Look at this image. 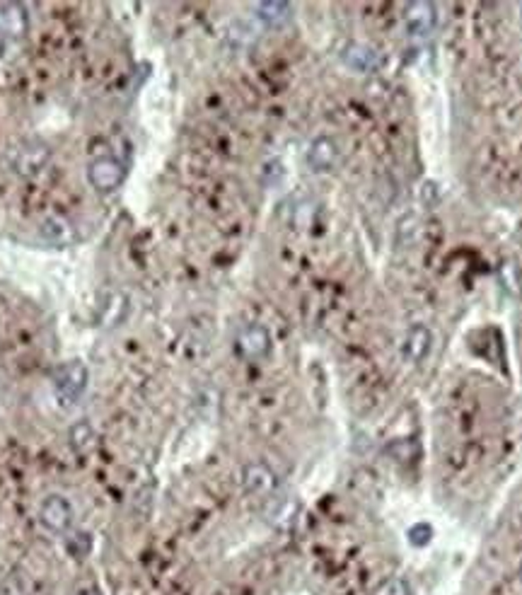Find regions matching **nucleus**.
Instances as JSON below:
<instances>
[{
	"mask_svg": "<svg viewBox=\"0 0 522 595\" xmlns=\"http://www.w3.org/2000/svg\"><path fill=\"white\" fill-rule=\"evenodd\" d=\"M51 381H54V389L58 399L64 405H75L87 389L90 373H87V365L80 358H73V361H65V363L56 368Z\"/></svg>",
	"mask_w": 522,
	"mask_h": 595,
	"instance_id": "nucleus-1",
	"label": "nucleus"
},
{
	"mask_svg": "<svg viewBox=\"0 0 522 595\" xmlns=\"http://www.w3.org/2000/svg\"><path fill=\"white\" fill-rule=\"evenodd\" d=\"M124 177H126L124 165L117 158H109V155L95 158L87 167V182L92 184L100 194H109V191L119 189Z\"/></svg>",
	"mask_w": 522,
	"mask_h": 595,
	"instance_id": "nucleus-2",
	"label": "nucleus"
},
{
	"mask_svg": "<svg viewBox=\"0 0 522 595\" xmlns=\"http://www.w3.org/2000/svg\"><path fill=\"white\" fill-rule=\"evenodd\" d=\"M39 523L44 530L56 532V535L71 530L73 525L71 501L65 499V496H61V494H48L39 506Z\"/></svg>",
	"mask_w": 522,
	"mask_h": 595,
	"instance_id": "nucleus-3",
	"label": "nucleus"
},
{
	"mask_svg": "<svg viewBox=\"0 0 522 595\" xmlns=\"http://www.w3.org/2000/svg\"><path fill=\"white\" fill-rule=\"evenodd\" d=\"M433 351V332L426 325H413L402 339V361L406 365H421Z\"/></svg>",
	"mask_w": 522,
	"mask_h": 595,
	"instance_id": "nucleus-4",
	"label": "nucleus"
},
{
	"mask_svg": "<svg viewBox=\"0 0 522 595\" xmlns=\"http://www.w3.org/2000/svg\"><path fill=\"white\" fill-rule=\"evenodd\" d=\"M48 160H51V151H48L47 144L27 141L13 155V167H15L17 175H37L39 170H44Z\"/></svg>",
	"mask_w": 522,
	"mask_h": 595,
	"instance_id": "nucleus-5",
	"label": "nucleus"
},
{
	"mask_svg": "<svg viewBox=\"0 0 522 595\" xmlns=\"http://www.w3.org/2000/svg\"><path fill=\"white\" fill-rule=\"evenodd\" d=\"M238 351L247 361H261L269 356L271 351V334L264 325H247L238 334Z\"/></svg>",
	"mask_w": 522,
	"mask_h": 595,
	"instance_id": "nucleus-6",
	"label": "nucleus"
},
{
	"mask_svg": "<svg viewBox=\"0 0 522 595\" xmlns=\"http://www.w3.org/2000/svg\"><path fill=\"white\" fill-rule=\"evenodd\" d=\"M339 145L329 136H317L308 148V165L312 172H332L339 162Z\"/></svg>",
	"mask_w": 522,
	"mask_h": 595,
	"instance_id": "nucleus-7",
	"label": "nucleus"
},
{
	"mask_svg": "<svg viewBox=\"0 0 522 595\" xmlns=\"http://www.w3.org/2000/svg\"><path fill=\"white\" fill-rule=\"evenodd\" d=\"M276 475L264 462H249L242 472V486L249 496H269L276 489Z\"/></svg>",
	"mask_w": 522,
	"mask_h": 595,
	"instance_id": "nucleus-8",
	"label": "nucleus"
},
{
	"mask_svg": "<svg viewBox=\"0 0 522 595\" xmlns=\"http://www.w3.org/2000/svg\"><path fill=\"white\" fill-rule=\"evenodd\" d=\"M341 61L356 73H378L382 68V54L368 44H348Z\"/></svg>",
	"mask_w": 522,
	"mask_h": 595,
	"instance_id": "nucleus-9",
	"label": "nucleus"
},
{
	"mask_svg": "<svg viewBox=\"0 0 522 595\" xmlns=\"http://www.w3.org/2000/svg\"><path fill=\"white\" fill-rule=\"evenodd\" d=\"M435 22H438V10L433 3H412L404 17L406 32L412 37H428L435 30Z\"/></svg>",
	"mask_w": 522,
	"mask_h": 595,
	"instance_id": "nucleus-10",
	"label": "nucleus"
},
{
	"mask_svg": "<svg viewBox=\"0 0 522 595\" xmlns=\"http://www.w3.org/2000/svg\"><path fill=\"white\" fill-rule=\"evenodd\" d=\"M0 32L5 37H22L27 32V15H24L22 5H17V3L0 5Z\"/></svg>",
	"mask_w": 522,
	"mask_h": 595,
	"instance_id": "nucleus-11",
	"label": "nucleus"
},
{
	"mask_svg": "<svg viewBox=\"0 0 522 595\" xmlns=\"http://www.w3.org/2000/svg\"><path fill=\"white\" fill-rule=\"evenodd\" d=\"M257 17L266 27H281L291 20V5L283 0H266V3L257 5Z\"/></svg>",
	"mask_w": 522,
	"mask_h": 595,
	"instance_id": "nucleus-12",
	"label": "nucleus"
},
{
	"mask_svg": "<svg viewBox=\"0 0 522 595\" xmlns=\"http://www.w3.org/2000/svg\"><path fill=\"white\" fill-rule=\"evenodd\" d=\"M71 445L75 451L85 452L90 451L92 445H95V429H92V424L87 419L78 421L75 426L71 429Z\"/></svg>",
	"mask_w": 522,
	"mask_h": 595,
	"instance_id": "nucleus-13",
	"label": "nucleus"
},
{
	"mask_svg": "<svg viewBox=\"0 0 522 595\" xmlns=\"http://www.w3.org/2000/svg\"><path fill=\"white\" fill-rule=\"evenodd\" d=\"M41 232H44L51 242H56V245H64V242H68V240L73 238L71 225L64 221H58V218H51V221L44 223Z\"/></svg>",
	"mask_w": 522,
	"mask_h": 595,
	"instance_id": "nucleus-14",
	"label": "nucleus"
},
{
	"mask_svg": "<svg viewBox=\"0 0 522 595\" xmlns=\"http://www.w3.org/2000/svg\"><path fill=\"white\" fill-rule=\"evenodd\" d=\"M375 595H412V588L399 576H392V579H385L380 586L375 588Z\"/></svg>",
	"mask_w": 522,
	"mask_h": 595,
	"instance_id": "nucleus-15",
	"label": "nucleus"
},
{
	"mask_svg": "<svg viewBox=\"0 0 522 595\" xmlns=\"http://www.w3.org/2000/svg\"><path fill=\"white\" fill-rule=\"evenodd\" d=\"M409 540H412V545H416V547H423V545L431 542V528H428L426 523L413 525L412 530H409Z\"/></svg>",
	"mask_w": 522,
	"mask_h": 595,
	"instance_id": "nucleus-16",
	"label": "nucleus"
},
{
	"mask_svg": "<svg viewBox=\"0 0 522 595\" xmlns=\"http://www.w3.org/2000/svg\"><path fill=\"white\" fill-rule=\"evenodd\" d=\"M68 547H71L73 555L85 556L87 552H90V547H92V540H90V535H85V532H78V535H75V538L71 540Z\"/></svg>",
	"mask_w": 522,
	"mask_h": 595,
	"instance_id": "nucleus-17",
	"label": "nucleus"
},
{
	"mask_svg": "<svg viewBox=\"0 0 522 595\" xmlns=\"http://www.w3.org/2000/svg\"><path fill=\"white\" fill-rule=\"evenodd\" d=\"M428 197H431V204H435L438 201V184L435 182H423V187H421V201L426 204Z\"/></svg>",
	"mask_w": 522,
	"mask_h": 595,
	"instance_id": "nucleus-18",
	"label": "nucleus"
},
{
	"mask_svg": "<svg viewBox=\"0 0 522 595\" xmlns=\"http://www.w3.org/2000/svg\"><path fill=\"white\" fill-rule=\"evenodd\" d=\"M73 595H100V591H97V588L90 583V586H80Z\"/></svg>",
	"mask_w": 522,
	"mask_h": 595,
	"instance_id": "nucleus-19",
	"label": "nucleus"
},
{
	"mask_svg": "<svg viewBox=\"0 0 522 595\" xmlns=\"http://www.w3.org/2000/svg\"><path fill=\"white\" fill-rule=\"evenodd\" d=\"M520 581H522V566H520Z\"/></svg>",
	"mask_w": 522,
	"mask_h": 595,
	"instance_id": "nucleus-20",
	"label": "nucleus"
}]
</instances>
